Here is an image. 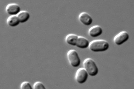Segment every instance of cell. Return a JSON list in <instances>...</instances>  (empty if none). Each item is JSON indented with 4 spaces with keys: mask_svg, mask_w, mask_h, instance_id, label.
Returning <instances> with one entry per match:
<instances>
[{
    "mask_svg": "<svg viewBox=\"0 0 134 89\" xmlns=\"http://www.w3.org/2000/svg\"><path fill=\"white\" fill-rule=\"evenodd\" d=\"M67 57L71 66L76 68L80 66L81 59L76 50L72 49L69 51L67 54Z\"/></svg>",
    "mask_w": 134,
    "mask_h": 89,
    "instance_id": "3957f363",
    "label": "cell"
},
{
    "mask_svg": "<svg viewBox=\"0 0 134 89\" xmlns=\"http://www.w3.org/2000/svg\"><path fill=\"white\" fill-rule=\"evenodd\" d=\"M34 89H45L46 88L43 84L40 81L36 82L33 85Z\"/></svg>",
    "mask_w": 134,
    "mask_h": 89,
    "instance_id": "4fadbf2b",
    "label": "cell"
},
{
    "mask_svg": "<svg viewBox=\"0 0 134 89\" xmlns=\"http://www.w3.org/2000/svg\"><path fill=\"white\" fill-rule=\"evenodd\" d=\"M110 48V44L106 40H96L90 42L89 49L91 51L95 52H103L106 51Z\"/></svg>",
    "mask_w": 134,
    "mask_h": 89,
    "instance_id": "6da1fadb",
    "label": "cell"
},
{
    "mask_svg": "<svg viewBox=\"0 0 134 89\" xmlns=\"http://www.w3.org/2000/svg\"><path fill=\"white\" fill-rule=\"evenodd\" d=\"M6 11L7 13L10 16L17 15L21 11V7L18 4L10 3L7 6Z\"/></svg>",
    "mask_w": 134,
    "mask_h": 89,
    "instance_id": "52a82bcc",
    "label": "cell"
},
{
    "mask_svg": "<svg viewBox=\"0 0 134 89\" xmlns=\"http://www.w3.org/2000/svg\"><path fill=\"white\" fill-rule=\"evenodd\" d=\"M21 89H32V87L30 82L28 81H24L21 84L20 86Z\"/></svg>",
    "mask_w": 134,
    "mask_h": 89,
    "instance_id": "5bb4252c",
    "label": "cell"
},
{
    "mask_svg": "<svg viewBox=\"0 0 134 89\" xmlns=\"http://www.w3.org/2000/svg\"><path fill=\"white\" fill-rule=\"evenodd\" d=\"M129 38V35L128 33L126 31H123L115 36L114 38V41L116 45L120 46L127 41Z\"/></svg>",
    "mask_w": 134,
    "mask_h": 89,
    "instance_id": "5b68a950",
    "label": "cell"
},
{
    "mask_svg": "<svg viewBox=\"0 0 134 89\" xmlns=\"http://www.w3.org/2000/svg\"><path fill=\"white\" fill-rule=\"evenodd\" d=\"M79 20L82 24L86 26H89L93 23V20L91 16L87 13L83 12L80 14Z\"/></svg>",
    "mask_w": 134,
    "mask_h": 89,
    "instance_id": "8992f818",
    "label": "cell"
},
{
    "mask_svg": "<svg viewBox=\"0 0 134 89\" xmlns=\"http://www.w3.org/2000/svg\"><path fill=\"white\" fill-rule=\"evenodd\" d=\"M8 26L11 27H15L18 26L20 23L17 15L10 16L7 21Z\"/></svg>",
    "mask_w": 134,
    "mask_h": 89,
    "instance_id": "8fae6325",
    "label": "cell"
},
{
    "mask_svg": "<svg viewBox=\"0 0 134 89\" xmlns=\"http://www.w3.org/2000/svg\"><path fill=\"white\" fill-rule=\"evenodd\" d=\"M90 42L88 40L84 37L79 36L75 46L82 49H86L89 48Z\"/></svg>",
    "mask_w": 134,
    "mask_h": 89,
    "instance_id": "9c48e42d",
    "label": "cell"
},
{
    "mask_svg": "<svg viewBox=\"0 0 134 89\" xmlns=\"http://www.w3.org/2000/svg\"><path fill=\"white\" fill-rule=\"evenodd\" d=\"M89 75L85 68H81L77 71L75 76V80L79 84H84L87 81Z\"/></svg>",
    "mask_w": 134,
    "mask_h": 89,
    "instance_id": "277c9868",
    "label": "cell"
},
{
    "mask_svg": "<svg viewBox=\"0 0 134 89\" xmlns=\"http://www.w3.org/2000/svg\"><path fill=\"white\" fill-rule=\"evenodd\" d=\"M78 36L77 35L74 34H70L65 37V41L66 43L69 45L75 46Z\"/></svg>",
    "mask_w": 134,
    "mask_h": 89,
    "instance_id": "30bf717a",
    "label": "cell"
},
{
    "mask_svg": "<svg viewBox=\"0 0 134 89\" xmlns=\"http://www.w3.org/2000/svg\"><path fill=\"white\" fill-rule=\"evenodd\" d=\"M17 16L21 23L26 22L30 17V15L29 13L25 10L21 11Z\"/></svg>",
    "mask_w": 134,
    "mask_h": 89,
    "instance_id": "7c38bea8",
    "label": "cell"
},
{
    "mask_svg": "<svg viewBox=\"0 0 134 89\" xmlns=\"http://www.w3.org/2000/svg\"><path fill=\"white\" fill-rule=\"evenodd\" d=\"M103 32L102 27L99 25H96L90 28L88 31V34L92 37L96 38L101 35Z\"/></svg>",
    "mask_w": 134,
    "mask_h": 89,
    "instance_id": "ba28073f",
    "label": "cell"
},
{
    "mask_svg": "<svg viewBox=\"0 0 134 89\" xmlns=\"http://www.w3.org/2000/svg\"><path fill=\"white\" fill-rule=\"evenodd\" d=\"M83 66L88 74L91 77H94L98 74V67L93 59L91 58L86 59L83 62Z\"/></svg>",
    "mask_w": 134,
    "mask_h": 89,
    "instance_id": "7a4b0ae2",
    "label": "cell"
}]
</instances>
